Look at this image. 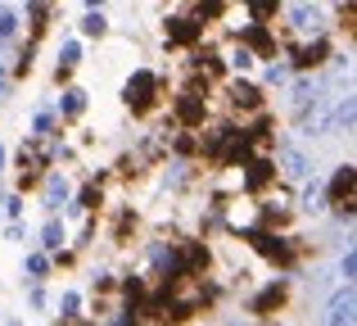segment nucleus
I'll return each mask as SVG.
<instances>
[{
    "label": "nucleus",
    "instance_id": "423d86ee",
    "mask_svg": "<svg viewBox=\"0 0 357 326\" xmlns=\"http://www.w3.org/2000/svg\"><path fill=\"white\" fill-rule=\"evenodd\" d=\"M298 127H303L307 136H326V132H335V105H312L307 114H298Z\"/></svg>",
    "mask_w": 357,
    "mask_h": 326
},
{
    "label": "nucleus",
    "instance_id": "7ed1b4c3",
    "mask_svg": "<svg viewBox=\"0 0 357 326\" xmlns=\"http://www.w3.org/2000/svg\"><path fill=\"white\" fill-rule=\"evenodd\" d=\"M326 326H357V290L353 286H344V290L331 295V304H326Z\"/></svg>",
    "mask_w": 357,
    "mask_h": 326
},
{
    "label": "nucleus",
    "instance_id": "2eb2a0df",
    "mask_svg": "<svg viewBox=\"0 0 357 326\" xmlns=\"http://www.w3.org/2000/svg\"><path fill=\"white\" fill-rule=\"evenodd\" d=\"M176 118H181V123H199V118H204V100H199V91H185V96L176 100Z\"/></svg>",
    "mask_w": 357,
    "mask_h": 326
},
{
    "label": "nucleus",
    "instance_id": "a878e982",
    "mask_svg": "<svg viewBox=\"0 0 357 326\" xmlns=\"http://www.w3.org/2000/svg\"><path fill=\"white\" fill-rule=\"evenodd\" d=\"M231 64H236V68H249V64H253V50H249V45H240V50L231 54Z\"/></svg>",
    "mask_w": 357,
    "mask_h": 326
},
{
    "label": "nucleus",
    "instance_id": "1a4fd4ad",
    "mask_svg": "<svg viewBox=\"0 0 357 326\" xmlns=\"http://www.w3.org/2000/svg\"><path fill=\"white\" fill-rule=\"evenodd\" d=\"M326 54H331V45H326V36H317V41H307V45H298V50H294V68L307 73V68H317Z\"/></svg>",
    "mask_w": 357,
    "mask_h": 326
},
{
    "label": "nucleus",
    "instance_id": "a211bd4d",
    "mask_svg": "<svg viewBox=\"0 0 357 326\" xmlns=\"http://www.w3.org/2000/svg\"><path fill=\"white\" fill-rule=\"evenodd\" d=\"M63 118H77L82 114V109H86V91H77V87H73V91H63Z\"/></svg>",
    "mask_w": 357,
    "mask_h": 326
},
{
    "label": "nucleus",
    "instance_id": "f8f14e48",
    "mask_svg": "<svg viewBox=\"0 0 357 326\" xmlns=\"http://www.w3.org/2000/svg\"><path fill=\"white\" fill-rule=\"evenodd\" d=\"M231 105L236 109H262V91L249 82H231Z\"/></svg>",
    "mask_w": 357,
    "mask_h": 326
},
{
    "label": "nucleus",
    "instance_id": "b1692460",
    "mask_svg": "<svg viewBox=\"0 0 357 326\" xmlns=\"http://www.w3.org/2000/svg\"><path fill=\"white\" fill-rule=\"evenodd\" d=\"M14 27H18V14L14 9H0V36H9Z\"/></svg>",
    "mask_w": 357,
    "mask_h": 326
},
{
    "label": "nucleus",
    "instance_id": "f257e3e1",
    "mask_svg": "<svg viewBox=\"0 0 357 326\" xmlns=\"http://www.w3.org/2000/svg\"><path fill=\"white\" fill-rule=\"evenodd\" d=\"M331 200L340 204V218H357V168H340L331 177Z\"/></svg>",
    "mask_w": 357,
    "mask_h": 326
},
{
    "label": "nucleus",
    "instance_id": "ddd939ff",
    "mask_svg": "<svg viewBox=\"0 0 357 326\" xmlns=\"http://www.w3.org/2000/svg\"><path fill=\"white\" fill-rule=\"evenodd\" d=\"M335 132H357V96H344L335 105Z\"/></svg>",
    "mask_w": 357,
    "mask_h": 326
},
{
    "label": "nucleus",
    "instance_id": "20e7f679",
    "mask_svg": "<svg viewBox=\"0 0 357 326\" xmlns=\"http://www.w3.org/2000/svg\"><path fill=\"white\" fill-rule=\"evenodd\" d=\"M154 91H158V77H154L149 68L131 73V82H127V105L136 109V114H145V109L154 105Z\"/></svg>",
    "mask_w": 357,
    "mask_h": 326
},
{
    "label": "nucleus",
    "instance_id": "5701e85b",
    "mask_svg": "<svg viewBox=\"0 0 357 326\" xmlns=\"http://www.w3.org/2000/svg\"><path fill=\"white\" fill-rule=\"evenodd\" d=\"M77 59H82L77 41H68V45H63V73H68V68H77Z\"/></svg>",
    "mask_w": 357,
    "mask_h": 326
},
{
    "label": "nucleus",
    "instance_id": "cd10ccee",
    "mask_svg": "<svg viewBox=\"0 0 357 326\" xmlns=\"http://www.w3.org/2000/svg\"><path fill=\"white\" fill-rule=\"evenodd\" d=\"M285 77H289L285 64H271V68H267V82H285Z\"/></svg>",
    "mask_w": 357,
    "mask_h": 326
},
{
    "label": "nucleus",
    "instance_id": "f3484780",
    "mask_svg": "<svg viewBox=\"0 0 357 326\" xmlns=\"http://www.w3.org/2000/svg\"><path fill=\"white\" fill-rule=\"evenodd\" d=\"M68 200V181L63 177H45V209H59Z\"/></svg>",
    "mask_w": 357,
    "mask_h": 326
},
{
    "label": "nucleus",
    "instance_id": "39448f33",
    "mask_svg": "<svg viewBox=\"0 0 357 326\" xmlns=\"http://www.w3.org/2000/svg\"><path fill=\"white\" fill-rule=\"evenodd\" d=\"M285 18H289V27L294 32H312V36H321V5H285Z\"/></svg>",
    "mask_w": 357,
    "mask_h": 326
},
{
    "label": "nucleus",
    "instance_id": "412c9836",
    "mask_svg": "<svg viewBox=\"0 0 357 326\" xmlns=\"http://www.w3.org/2000/svg\"><path fill=\"white\" fill-rule=\"evenodd\" d=\"M41 245H45V249H59V245H63V227H59V222H45Z\"/></svg>",
    "mask_w": 357,
    "mask_h": 326
},
{
    "label": "nucleus",
    "instance_id": "9b49d317",
    "mask_svg": "<svg viewBox=\"0 0 357 326\" xmlns=\"http://www.w3.org/2000/svg\"><path fill=\"white\" fill-rule=\"evenodd\" d=\"M271 172H276V168H271L267 159H249L244 163V191H262V186L271 181Z\"/></svg>",
    "mask_w": 357,
    "mask_h": 326
},
{
    "label": "nucleus",
    "instance_id": "4be33fe9",
    "mask_svg": "<svg viewBox=\"0 0 357 326\" xmlns=\"http://www.w3.org/2000/svg\"><path fill=\"white\" fill-rule=\"evenodd\" d=\"M340 272L349 276V281H357V245L349 249V254H344V263H340Z\"/></svg>",
    "mask_w": 357,
    "mask_h": 326
},
{
    "label": "nucleus",
    "instance_id": "9d476101",
    "mask_svg": "<svg viewBox=\"0 0 357 326\" xmlns=\"http://www.w3.org/2000/svg\"><path fill=\"white\" fill-rule=\"evenodd\" d=\"M204 32V23H199V18H167V41H172V45H181V41H195V36H199Z\"/></svg>",
    "mask_w": 357,
    "mask_h": 326
},
{
    "label": "nucleus",
    "instance_id": "4468645a",
    "mask_svg": "<svg viewBox=\"0 0 357 326\" xmlns=\"http://www.w3.org/2000/svg\"><path fill=\"white\" fill-rule=\"evenodd\" d=\"M326 200H331V181H307L303 186V209L307 213H321Z\"/></svg>",
    "mask_w": 357,
    "mask_h": 326
},
{
    "label": "nucleus",
    "instance_id": "6ab92c4d",
    "mask_svg": "<svg viewBox=\"0 0 357 326\" xmlns=\"http://www.w3.org/2000/svg\"><path fill=\"white\" fill-rule=\"evenodd\" d=\"M105 14H100V9H86V18H82V32L86 36H105Z\"/></svg>",
    "mask_w": 357,
    "mask_h": 326
},
{
    "label": "nucleus",
    "instance_id": "0eeeda50",
    "mask_svg": "<svg viewBox=\"0 0 357 326\" xmlns=\"http://www.w3.org/2000/svg\"><path fill=\"white\" fill-rule=\"evenodd\" d=\"M289 105H294V114H307L312 105H321V77H298L289 87Z\"/></svg>",
    "mask_w": 357,
    "mask_h": 326
},
{
    "label": "nucleus",
    "instance_id": "6e6552de",
    "mask_svg": "<svg viewBox=\"0 0 357 326\" xmlns=\"http://www.w3.org/2000/svg\"><path fill=\"white\" fill-rule=\"evenodd\" d=\"M280 172L289 177V181H307V172H312V163H307L303 150H294V145H285L280 150Z\"/></svg>",
    "mask_w": 357,
    "mask_h": 326
},
{
    "label": "nucleus",
    "instance_id": "dca6fc26",
    "mask_svg": "<svg viewBox=\"0 0 357 326\" xmlns=\"http://www.w3.org/2000/svg\"><path fill=\"white\" fill-rule=\"evenodd\" d=\"M244 45H253V50H262V54L276 50V41H271V32L262 23H249V27H244Z\"/></svg>",
    "mask_w": 357,
    "mask_h": 326
},
{
    "label": "nucleus",
    "instance_id": "393cba45",
    "mask_svg": "<svg viewBox=\"0 0 357 326\" xmlns=\"http://www.w3.org/2000/svg\"><path fill=\"white\" fill-rule=\"evenodd\" d=\"M45 267H50V258H45V254H32V258H27V272H32V276H45Z\"/></svg>",
    "mask_w": 357,
    "mask_h": 326
},
{
    "label": "nucleus",
    "instance_id": "bb28decb",
    "mask_svg": "<svg viewBox=\"0 0 357 326\" xmlns=\"http://www.w3.org/2000/svg\"><path fill=\"white\" fill-rule=\"evenodd\" d=\"M96 200H100V191H96V186H86V191H82V200H77V209H91Z\"/></svg>",
    "mask_w": 357,
    "mask_h": 326
},
{
    "label": "nucleus",
    "instance_id": "f03ea898",
    "mask_svg": "<svg viewBox=\"0 0 357 326\" xmlns=\"http://www.w3.org/2000/svg\"><path fill=\"white\" fill-rule=\"evenodd\" d=\"M249 240H253V249H258L262 258H271L276 267H289V263H294V245H289L285 236H271V231H249Z\"/></svg>",
    "mask_w": 357,
    "mask_h": 326
},
{
    "label": "nucleus",
    "instance_id": "aec40b11",
    "mask_svg": "<svg viewBox=\"0 0 357 326\" xmlns=\"http://www.w3.org/2000/svg\"><path fill=\"white\" fill-rule=\"evenodd\" d=\"M280 299H285V286H271V290H262L258 299H253V309L262 313V309H271V304H280Z\"/></svg>",
    "mask_w": 357,
    "mask_h": 326
}]
</instances>
